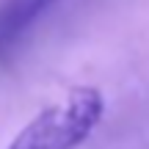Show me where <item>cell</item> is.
<instances>
[{
  "label": "cell",
  "mask_w": 149,
  "mask_h": 149,
  "mask_svg": "<svg viewBox=\"0 0 149 149\" xmlns=\"http://www.w3.org/2000/svg\"><path fill=\"white\" fill-rule=\"evenodd\" d=\"M105 113V100L94 86H77L64 102L39 111L6 149H77L91 138Z\"/></svg>",
  "instance_id": "6da1fadb"
},
{
  "label": "cell",
  "mask_w": 149,
  "mask_h": 149,
  "mask_svg": "<svg viewBox=\"0 0 149 149\" xmlns=\"http://www.w3.org/2000/svg\"><path fill=\"white\" fill-rule=\"evenodd\" d=\"M58 0H6L0 6V55H8Z\"/></svg>",
  "instance_id": "7a4b0ae2"
}]
</instances>
